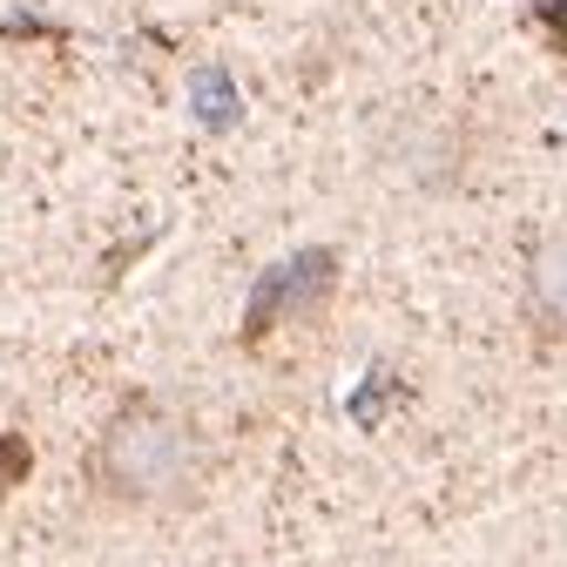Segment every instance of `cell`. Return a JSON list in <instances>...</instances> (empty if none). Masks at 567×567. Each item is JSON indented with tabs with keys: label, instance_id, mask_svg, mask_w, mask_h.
<instances>
[{
	"label": "cell",
	"instance_id": "1",
	"mask_svg": "<svg viewBox=\"0 0 567 567\" xmlns=\"http://www.w3.org/2000/svg\"><path fill=\"white\" fill-rule=\"evenodd\" d=\"M217 480L209 433L169 399L128 392L89 446V493L122 514H176L196 507Z\"/></svg>",
	"mask_w": 567,
	"mask_h": 567
},
{
	"label": "cell",
	"instance_id": "5",
	"mask_svg": "<svg viewBox=\"0 0 567 567\" xmlns=\"http://www.w3.org/2000/svg\"><path fill=\"white\" fill-rule=\"evenodd\" d=\"M534 21L547 28L554 54H567V0H534Z\"/></svg>",
	"mask_w": 567,
	"mask_h": 567
},
{
	"label": "cell",
	"instance_id": "4",
	"mask_svg": "<svg viewBox=\"0 0 567 567\" xmlns=\"http://www.w3.org/2000/svg\"><path fill=\"white\" fill-rule=\"evenodd\" d=\"M196 109H203V122H209V128H230V122L244 115V95L230 89L224 68H203V75H196Z\"/></svg>",
	"mask_w": 567,
	"mask_h": 567
},
{
	"label": "cell",
	"instance_id": "2",
	"mask_svg": "<svg viewBox=\"0 0 567 567\" xmlns=\"http://www.w3.org/2000/svg\"><path fill=\"white\" fill-rule=\"evenodd\" d=\"M338 270H344V257H338L331 244H305V250H291V257H277V264L250 284V305H244L237 344L257 351V344H270L277 331L311 324V318L338 298Z\"/></svg>",
	"mask_w": 567,
	"mask_h": 567
},
{
	"label": "cell",
	"instance_id": "3",
	"mask_svg": "<svg viewBox=\"0 0 567 567\" xmlns=\"http://www.w3.org/2000/svg\"><path fill=\"white\" fill-rule=\"evenodd\" d=\"M527 324L547 344L567 338V230H547L527 250Z\"/></svg>",
	"mask_w": 567,
	"mask_h": 567
}]
</instances>
